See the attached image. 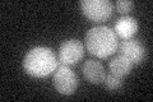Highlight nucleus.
I'll return each mask as SVG.
<instances>
[{"label":"nucleus","instance_id":"1","mask_svg":"<svg viewBox=\"0 0 153 102\" xmlns=\"http://www.w3.org/2000/svg\"><path fill=\"white\" fill-rule=\"evenodd\" d=\"M84 46L91 55L100 59L111 56L117 51L119 41L115 31L107 26L93 27L85 33Z\"/></svg>","mask_w":153,"mask_h":102},{"label":"nucleus","instance_id":"2","mask_svg":"<svg viewBox=\"0 0 153 102\" xmlns=\"http://www.w3.org/2000/svg\"><path fill=\"white\" fill-rule=\"evenodd\" d=\"M59 65V60L56 59L54 51L49 47L38 46L33 47L27 52L23 60V68L32 77L44 78L50 75Z\"/></svg>","mask_w":153,"mask_h":102},{"label":"nucleus","instance_id":"3","mask_svg":"<svg viewBox=\"0 0 153 102\" xmlns=\"http://www.w3.org/2000/svg\"><path fill=\"white\" fill-rule=\"evenodd\" d=\"M80 9L89 21L100 23L111 18L114 5L108 0H82Z\"/></svg>","mask_w":153,"mask_h":102},{"label":"nucleus","instance_id":"4","mask_svg":"<svg viewBox=\"0 0 153 102\" xmlns=\"http://www.w3.org/2000/svg\"><path fill=\"white\" fill-rule=\"evenodd\" d=\"M79 79L68 65L60 64L54 74V87L61 95L70 96L78 88Z\"/></svg>","mask_w":153,"mask_h":102},{"label":"nucleus","instance_id":"5","mask_svg":"<svg viewBox=\"0 0 153 102\" xmlns=\"http://www.w3.org/2000/svg\"><path fill=\"white\" fill-rule=\"evenodd\" d=\"M84 55V46L82 42L75 38L66 40L60 45L59 47V60L60 64L63 65H74L76 64Z\"/></svg>","mask_w":153,"mask_h":102},{"label":"nucleus","instance_id":"6","mask_svg":"<svg viewBox=\"0 0 153 102\" xmlns=\"http://www.w3.org/2000/svg\"><path fill=\"white\" fill-rule=\"evenodd\" d=\"M119 54L128 57L133 64H140L144 60L146 48L138 40H125L123 41L117 47Z\"/></svg>","mask_w":153,"mask_h":102},{"label":"nucleus","instance_id":"7","mask_svg":"<svg viewBox=\"0 0 153 102\" xmlns=\"http://www.w3.org/2000/svg\"><path fill=\"white\" fill-rule=\"evenodd\" d=\"M83 75L85 77V79L89 80L93 84H100L102 83L106 73H105V68L100 61L88 59L87 61H84V64L82 66Z\"/></svg>","mask_w":153,"mask_h":102},{"label":"nucleus","instance_id":"8","mask_svg":"<svg viewBox=\"0 0 153 102\" xmlns=\"http://www.w3.org/2000/svg\"><path fill=\"white\" fill-rule=\"evenodd\" d=\"M138 31V22L135 18L124 16L115 23V33L123 40H130Z\"/></svg>","mask_w":153,"mask_h":102},{"label":"nucleus","instance_id":"9","mask_svg":"<svg viewBox=\"0 0 153 102\" xmlns=\"http://www.w3.org/2000/svg\"><path fill=\"white\" fill-rule=\"evenodd\" d=\"M108 68H110L111 74L117 75V77H120V78H124V77L130 73L131 68H133V63L124 55L117 54L111 61H110Z\"/></svg>","mask_w":153,"mask_h":102},{"label":"nucleus","instance_id":"10","mask_svg":"<svg viewBox=\"0 0 153 102\" xmlns=\"http://www.w3.org/2000/svg\"><path fill=\"white\" fill-rule=\"evenodd\" d=\"M102 83H103L106 89L116 91V89H120L123 87V78H120V77H117V75H114V74H108V75L105 77Z\"/></svg>","mask_w":153,"mask_h":102},{"label":"nucleus","instance_id":"11","mask_svg":"<svg viewBox=\"0 0 153 102\" xmlns=\"http://www.w3.org/2000/svg\"><path fill=\"white\" fill-rule=\"evenodd\" d=\"M116 9H117V12H120L123 14H125V13H129V12H131V9L134 7V3L130 1V0H119V1H116Z\"/></svg>","mask_w":153,"mask_h":102}]
</instances>
